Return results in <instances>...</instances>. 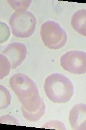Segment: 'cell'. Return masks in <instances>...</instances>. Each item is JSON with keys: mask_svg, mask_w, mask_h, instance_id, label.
Masks as SVG:
<instances>
[{"mask_svg": "<svg viewBox=\"0 0 86 130\" xmlns=\"http://www.w3.org/2000/svg\"><path fill=\"white\" fill-rule=\"evenodd\" d=\"M44 91L52 102L64 104L68 102L74 94V86L67 77L59 73L47 76L44 84Z\"/></svg>", "mask_w": 86, "mask_h": 130, "instance_id": "1", "label": "cell"}, {"mask_svg": "<svg viewBox=\"0 0 86 130\" xmlns=\"http://www.w3.org/2000/svg\"><path fill=\"white\" fill-rule=\"evenodd\" d=\"M9 84L21 103L22 107L30 106L42 99L34 81L25 74H14L11 77Z\"/></svg>", "mask_w": 86, "mask_h": 130, "instance_id": "2", "label": "cell"}, {"mask_svg": "<svg viewBox=\"0 0 86 130\" xmlns=\"http://www.w3.org/2000/svg\"><path fill=\"white\" fill-rule=\"evenodd\" d=\"M36 23L35 16L27 10L15 11L9 20L12 33L20 38H28L33 34Z\"/></svg>", "mask_w": 86, "mask_h": 130, "instance_id": "3", "label": "cell"}, {"mask_svg": "<svg viewBox=\"0 0 86 130\" xmlns=\"http://www.w3.org/2000/svg\"><path fill=\"white\" fill-rule=\"evenodd\" d=\"M40 36L45 45L52 50L63 47L67 40L66 31L59 23L53 21H48L42 24Z\"/></svg>", "mask_w": 86, "mask_h": 130, "instance_id": "4", "label": "cell"}, {"mask_svg": "<svg viewBox=\"0 0 86 130\" xmlns=\"http://www.w3.org/2000/svg\"><path fill=\"white\" fill-rule=\"evenodd\" d=\"M60 64L65 71L75 74L86 73V53L71 51L61 56Z\"/></svg>", "mask_w": 86, "mask_h": 130, "instance_id": "5", "label": "cell"}, {"mask_svg": "<svg viewBox=\"0 0 86 130\" xmlns=\"http://www.w3.org/2000/svg\"><path fill=\"white\" fill-rule=\"evenodd\" d=\"M27 48L24 44L20 42L11 43L8 45L2 54L5 55L11 63V68L18 67L25 60Z\"/></svg>", "mask_w": 86, "mask_h": 130, "instance_id": "6", "label": "cell"}, {"mask_svg": "<svg viewBox=\"0 0 86 130\" xmlns=\"http://www.w3.org/2000/svg\"><path fill=\"white\" fill-rule=\"evenodd\" d=\"M69 121L73 129L86 130V104L75 105L69 113Z\"/></svg>", "mask_w": 86, "mask_h": 130, "instance_id": "7", "label": "cell"}, {"mask_svg": "<svg viewBox=\"0 0 86 130\" xmlns=\"http://www.w3.org/2000/svg\"><path fill=\"white\" fill-rule=\"evenodd\" d=\"M46 106L43 100L38 104L26 108H21L24 118L31 122H36L41 119L45 112Z\"/></svg>", "mask_w": 86, "mask_h": 130, "instance_id": "8", "label": "cell"}, {"mask_svg": "<svg viewBox=\"0 0 86 130\" xmlns=\"http://www.w3.org/2000/svg\"><path fill=\"white\" fill-rule=\"evenodd\" d=\"M73 28L80 34L86 36V9L79 10L73 14L71 19Z\"/></svg>", "mask_w": 86, "mask_h": 130, "instance_id": "9", "label": "cell"}, {"mask_svg": "<svg viewBox=\"0 0 86 130\" xmlns=\"http://www.w3.org/2000/svg\"><path fill=\"white\" fill-rule=\"evenodd\" d=\"M11 96L9 91L5 87L0 86V109H3L9 106L11 103Z\"/></svg>", "mask_w": 86, "mask_h": 130, "instance_id": "10", "label": "cell"}, {"mask_svg": "<svg viewBox=\"0 0 86 130\" xmlns=\"http://www.w3.org/2000/svg\"><path fill=\"white\" fill-rule=\"evenodd\" d=\"M0 64H1V79L7 76L10 72L11 68V63L6 57L1 54L0 55Z\"/></svg>", "mask_w": 86, "mask_h": 130, "instance_id": "11", "label": "cell"}, {"mask_svg": "<svg viewBox=\"0 0 86 130\" xmlns=\"http://www.w3.org/2000/svg\"><path fill=\"white\" fill-rule=\"evenodd\" d=\"M10 5L16 11L26 10L30 7L31 1H8Z\"/></svg>", "mask_w": 86, "mask_h": 130, "instance_id": "12", "label": "cell"}, {"mask_svg": "<svg viewBox=\"0 0 86 130\" xmlns=\"http://www.w3.org/2000/svg\"><path fill=\"white\" fill-rule=\"evenodd\" d=\"M43 128H50V129H66L65 125L58 120H51L45 124Z\"/></svg>", "mask_w": 86, "mask_h": 130, "instance_id": "13", "label": "cell"}, {"mask_svg": "<svg viewBox=\"0 0 86 130\" xmlns=\"http://www.w3.org/2000/svg\"><path fill=\"white\" fill-rule=\"evenodd\" d=\"M0 123L1 124L19 125L18 120L15 117L9 115H5L2 116L1 118H0Z\"/></svg>", "mask_w": 86, "mask_h": 130, "instance_id": "14", "label": "cell"}]
</instances>
